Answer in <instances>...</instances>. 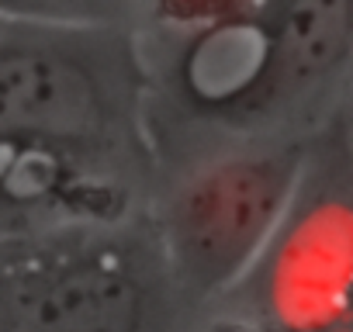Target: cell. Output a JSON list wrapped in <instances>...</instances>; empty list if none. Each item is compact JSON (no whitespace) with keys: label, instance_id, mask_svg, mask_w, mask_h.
Returning <instances> with one entry per match:
<instances>
[{"label":"cell","instance_id":"obj_1","mask_svg":"<svg viewBox=\"0 0 353 332\" xmlns=\"http://www.w3.org/2000/svg\"><path fill=\"white\" fill-rule=\"evenodd\" d=\"M128 39L159 180L308 138L353 80V0H152Z\"/></svg>","mask_w":353,"mask_h":332},{"label":"cell","instance_id":"obj_2","mask_svg":"<svg viewBox=\"0 0 353 332\" xmlns=\"http://www.w3.org/2000/svg\"><path fill=\"white\" fill-rule=\"evenodd\" d=\"M156 184L128 32L0 11V236L142 211Z\"/></svg>","mask_w":353,"mask_h":332},{"label":"cell","instance_id":"obj_3","mask_svg":"<svg viewBox=\"0 0 353 332\" xmlns=\"http://www.w3.org/2000/svg\"><path fill=\"white\" fill-rule=\"evenodd\" d=\"M145 208L0 236V332H198Z\"/></svg>","mask_w":353,"mask_h":332},{"label":"cell","instance_id":"obj_4","mask_svg":"<svg viewBox=\"0 0 353 332\" xmlns=\"http://www.w3.org/2000/svg\"><path fill=\"white\" fill-rule=\"evenodd\" d=\"M198 332H353V142L332 118L274 239Z\"/></svg>","mask_w":353,"mask_h":332},{"label":"cell","instance_id":"obj_5","mask_svg":"<svg viewBox=\"0 0 353 332\" xmlns=\"http://www.w3.org/2000/svg\"><path fill=\"white\" fill-rule=\"evenodd\" d=\"M308 138L253 145L163 177L145 205L173 284L205 318L260 260L301 180Z\"/></svg>","mask_w":353,"mask_h":332},{"label":"cell","instance_id":"obj_6","mask_svg":"<svg viewBox=\"0 0 353 332\" xmlns=\"http://www.w3.org/2000/svg\"><path fill=\"white\" fill-rule=\"evenodd\" d=\"M152 0H0V11L42 21H63V25L128 32Z\"/></svg>","mask_w":353,"mask_h":332},{"label":"cell","instance_id":"obj_7","mask_svg":"<svg viewBox=\"0 0 353 332\" xmlns=\"http://www.w3.org/2000/svg\"><path fill=\"white\" fill-rule=\"evenodd\" d=\"M332 121L343 128V135L353 142V80H350V87H346V94H343V101H339V107L332 111Z\"/></svg>","mask_w":353,"mask_h":332}]
</instances>
